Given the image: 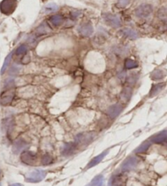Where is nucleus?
<instances>
[{"label": "nucleus", "instance_id": "6ab92c4d", "mask_svg": "<svg viewBox=\"0 0 167 186\" xmlns=\"http://www.w3.org/2000/svg\"><path fill=\"white\" fill-rule=\"evenodd\" d=\"M151 143H152V142H151L150 140L144 141L141 145L139 146V147L135 150V152H136V154H143V153H145L147 150L149 149V147H150Z\"/></svg>", "mask_w": 167, "mask_h": 186}, {"label": "nucleus", "instance_id": "5701e85b", "mask_svg": "<svg viewBox=\"0 0 167 186\" xmlns=\"http://www.w3.org/2000/svg\"><path fill=\"white\" fill-rule=\"evenodd\" d=\"M58 10V6L54 2L51 3H48L47 5H46V7H44V12L45 13H51L54 12L55 11Z\"/></svg>", "mask_w": 167, "mask_h": 186}, {"label": "nucleus", "instance_id": "9d476101", "mask_svg": "<svg viewBox=\"0 0 167 186\" xmlns=\"http://www.w3.org/2000/svg\"><path fill=\"white\" fill-rule=\"evenodd\" d=\"M104 21L109 25L110 26L114 28H118L121 26V21L118 17L110 13H105L103 15Z\"/></svg>", "mask_w": 167, "mask_h": 186}, {"label": "nucleus", "instance_id": "aec40b11", "mask_svg": "<svg viewBox=\"0 0 167 186\" xmlns=\"http://www.w3.org/2000/svg\"><path fill=\"white\" fill-rule=\"evenodd\" d=\"M122 34L125 35L127 38H131V39H136V38H138V34L137 32L135 31L134 30H131V29H128V28H126V29H123L122 30Z\"/></svg>", "mask_w": 167, "mask_h": 186}, {"label": "nucleus", "instance_id": "7ed1b4c3", "mask_svg": "<svg viewBox=\"0 0 167 186\" xmlns=\"http://www.w3.org/2000/svg\"><path fill=\"white\" fill-rule=\"evenodd\" d=\"M17 5V0H2L0 2V10L3 14L9 15L15 11Z\"/></svg>", "mask_w": 167, "mask_h": 186}, {"label": "nucleus", "instance_id": "a878e982", "mask_svg": "<svg viewBox=\"0 0 167 186\" xmlns=\"http://www.w3.org/2000/svg\"><path fill=\"white\" fill-rule=\"evenodd\" d=\"M53 160L51 155L49 154H44L42 157V163L43 165H49L52 163Z\"/></svg>", "mask_w": 167, "mask_h": 186}, {"label": "nucleus", "instance_id": "412c9836", "mask_svg": "<svg viewBox=\"0 0 167 186\" xmlns=\"http://www.w3.org/2000/svg\"><path fill=\"white\" fill-rule=\"evenodd\" d=\"M164 77H165V73L161 70H154L151 74V78L153 80H160V79H162Z\"/></svg>", "mask_w": 167, "mask_h": 186}, {"label": "nucleus", "instance_id": "39448f33", "mask_svg": "<svg viewBox=\"0 0 167 186\" xmlns=\"http://www.w3.org/2000/svg\"><path fill=\"white\" fill-rule=\"evenodd\" d=\"M15 96V91L12 88H8L4 91L0 95V104L2 105H8L13 100Z\"/></svg>", "mask_w": 167, "mask_h": 186}, {"label": "nucleus", "instance_id": "c756f323", "mask_svg": "<svg viewBox=\"0 0 167 186\" xmlns=\"http://www.w3.org/2000/svg\"><path fill=\"white\" fill-rule=\"evenodd\" d=\"M14 72H15L16 74H17V73L19 72V70H18V68H15L13 66V67L11 69V74H13Z\"/></svg>", "mask_w": 167, "mask_h": 186}, {"label": "nucleus", "instance_id": "9b49d317", "mask_svg": "<svg viewBox=\"0 0 167 186\" xmlns=\"http://www.w3.org/2000/svg\"><path fill=\"white\" fill-rule=\"evenodd\" d=\"M122 110L123 106L121 104H114V105H111L109 108L108 109V110H107V114H108L110 119H114L122 113Z\"/></svg>", "mask_w": 167, "mask_h": 186}, {"label": "nucleus", "instance_id": "f03ea898", "mask_svg": "<svg viewBox=\"0 0 167 186\" xmlns=\"http://www.w3.org/2000/svg\"><path fill=\"white\" fill-rule=\"evenodd\" d=\"M95 134L94 132H87V133H80L75 138V143L78 146L87 145L91 142L93 141Z\"/></svg>", "mask_w": 167, "mask_h": 186}, {"label": "nucleus", "instance_id": "2f4dec72", "mask_svg": "<svg viewBox=\"0 0 167 186\" xmlns=\"http://www.w3.org/2000/svg\"><path fill=\"white\" fill-rule=\"evenodd\" d=\"M0 174H1V171H0Z\"/></svg>", "mask_w": 167, "mask_h": 186}, {"label": "nucleus", "instance_id": "a211bd4d", "mask_svg": "<svg viewBox=\"0 0 167 186\" xmlns=\"http://www.w3.org/2000/svg\"><path fill=\"white\" fill-rule=\"evenodd\" d=\"M131 95H132V90L131 87H125L121 92V99L123 101L127 102L131 99Z\"/></svg>", "mask_w": 167, "mask_h": 186}, {"label": "nucleus", "instance_id": "b1692460", "mask_svg": "<svg viewBox=\"0 0 167 186\" xmlns=\"http://www.w3.org/2000/svg\"><path fill=\"white\" fill-rule=\"evenodd\" d=\"M125 67L127 70H131V69H135V68L138 67V64L133 60L126 59L125 61Z\"/></svg>", "mask_w": 167, "mask_h": 186}, {"label": "nucleus", "instance_id": "0eeeda50", "mask_svg": "<svg viewBox=\"0 0 167 186\" xmlns=\"http://www.w3.org/2000/svg\"><path fill=\"white\" fill-rule=\"evenodd\" d=\"M139 159L136 156H131L130 158L124 161V163L122 165V171H130L131 170L135 169L136 166L139 163Z\"/></svg>", "mask_w": 167, "mask_h": 186}, {"label": "nucleus", "instance_id": "7c9ffc66", "mask_svg": "<svg viewBox=\"0 0 167 186\" xmlns=\"http://www.w3.org/2000/svg\"><path fill=\"white\" fill-rule=\"evenodd\" d=\"M9 186H23V184H20V183H15V184H12Z\"/></svg>", "mask_w": 167, "mask_h": 186}, {"label": "nucleus", "instance_id": "1a4fd4ad", "mask_svg": "<svg viewBox=\"0 0 167 186\" xmlns=\"http://www.w3.org/2000/svg\"><path fill=\"white\" fill-rule=\"evenodd\" d=\"M29 145H30L29 142H27L26 140L22 139V138H19L13 144L12 152L16 154H17L21 153V151H23L24 149H26V148H28Z\"/></svg>", "mask_w": 167, "mask_h": 186}, {"label": "nucleus", "instance_id": "f3484780", "mask_svg": "<svg viewBox=\"0 0 167 186\" xmlns=\"http://www.w3.org/2000/svg\"><path fill=\"white\" fill-rule=\"evenodd\" d=\"M104 178L102 175H98L93 178V180H91L87 186H104Z\"/></svg>", "mask_w": 167, "mask_h": 186}, {"label": "nucleus", "instance_id": "4be33fe9", "mask_svg": "<svg viewBox=\"0 0 167 186\" xmlns=\"http://www.w3.org/2000/svg\"><path fill=\"white\" fill-rule=\"evenodd\" d=\"M50 21H51L52 25L57 26L62 24V22H63V17L60 15H54L50 18Z\"/></svg>", "mask_w": 167, "mask_h": 186}, {"label": "nucleus", "instance_id": "393cba45", "mask_svg": "<svg viewBox=\"0 0 167 186\" xmlns=\"http://www.w3.org/2000/svg\"><path fill=\"white\" fill-rule=\"evenodd\" d=\"M11 58H12V53H10L5 58V61H4V63H3V65H2V69H1V74H4V72L6 71L7 68V66H8L9 63H10V61H11Z\"/></svg>", "mask_w": 167, "mask_h": 186}, {"label": "nucleus", "instance_id": "2eb2a0df", "mask_svg": "<svg viewBox=\"0 0 167 186\" xmlns=\"http://www.w3.org/2000/svg\"><path fill=\"white\" fill-rule=\"evenodd\" d=\"M94 32L93 26H91V24L87 23L84 24L83 26H81L80 28V33L83 36L85 37H89L92 35Z\"/></svg>", "mask_w": 167, "mask_h": 186}, {"label": "nucleus", "instance_id": "cd10ccee", "mask_svg": "<svg viewBox=\"0 0 167 186\" xmlns=\"http://www.w3.org/2000/svg\"><path fill=\"white\" fill-rule=\"evenodd\" d=\"M27 46H26V45H21V46H20L18 48H17V55L20 56V55H24V54H26V52H27Z\"/></svg>", "mask_w": 167, "mask_h": 186}, {"label": "nucleus", "instance_id": "f8f14e48", "mask_svg": "<svg viewBox=\"0 0 167 186\" xmlns=\"http://www.w3.org/2000/svg\"><path fill=\"white\" fill-rule=\"evenodd\" d=\"M78 144L74 142H70V143H65L62 146L61 154L64 156H70L74 154L77 149Z\"/></svg>", "mask_w": 167, "mask_h": 186}, {"label": "nucleus", "instance_id": "c85d7f7f", "mask_svg": "<svg viewBox=\"0 0 167 186\" xmlns=\"http://www.w3.org/2000/svg\"><path fill=\"white\" fill-rule=\"evenodd\" d=\"M117 2L120 7H126L130 3V0H118Z\"/></svg>", "mask_w": 167, "mask_h": 186}, {"label": "nucleus", "instance_id": "20e7f679", "mask_svg": "<svg viewBox=\"0 0 167 186\" xmlns=\"http://www.w3.org/2000/svg\"><path fill=\"white\" fill-rule=\"evenodd\" d=\"M152 10L153 9H152V5L144 3V4H141L138 7L135 11V13L140 18H147V17H150Z\"/></svg>", "mask_w": 167, "mask_h": 186}, {"label": "nucleus", "instance_id": "bb28decb", "mask_svg": "<svg viewBox=\"0 0 167 186\" xmlns=\"http://www.w3.org/2000/svg\"><path fill=\"white\" fill-rule=\"evenodd\" d=\"M49 31H50V30H49L48 27H47V26L46 25V24H43V25L40 26L38 29V32L39 34H47V33H48Z\"/></svg>", "mask_w": 167, "mask_h": 186}, {"label": "nucleus", "instance_id": "f257e3e1", "mask_svg": "<svg viewBox=\"0 0 167 186\" xmlns=\"http://www.w3.org/2000/svg\"><path fill=\"white\" fill-rule=\"evenodd\" d=\"M47 172L43 170L35 169L26 175V180L30 183H37L42 181L46 177Z\"/></svg>", "mask_w": 167, "mask_h": 186}, {"label": "nucleus", "instance_id": "ddd939ff", "mask_svg": "<svg viewBox=\"0 0 167 186\" xmlns=\"http://www.w3.org/2000/svg\"><path fill=\"white\" fill-rule=\"evenodd\" d=\"M108 151H109V149H106L105 151H104L103 153H101L100 154H99L98 156L95 157L94 159H91V162H90V163L87 164V168H91V167H95V166H96L97 164H99V163L104 159V157L108 154Z\"/></svg>", "mask_w": 167, "mask_h": 186}, {"label": "nucleus", "instance_id": "4468645a", "mask_svg": "<svg viewBox=\"0 0 167 186\" xmlns=\"http://www.w3.org/2000/svg\"><path fill=\"white\" fill-rule=\"evenodd\" d=\"M167 140V131H164L162 132L157 134V135H153L149 140L152 143H155V144H161L165 142Z\"/></svg>", "mask_w": 167, "mask_h": 186}, {"label": "nucleus", "instance_id": "dca6fc26", "mask_svg": "<svg viewBox=\"0 0 167 186\" xmlns=\"http://www.w3.org/2000/svg\"><path fill=\"white\" fill-rule=\"evenodd\" d=\"M165 87V83H157V84L153 85L151 88V91L149 92V97H153L155 95H157L159 92L162 91L164 87Z\"/></svg>", "mask_w": 167, "mask_h": 186}, {"label": "nucleus", "instance_id": "6e6552de", "mask_svg": "<svg viewBox=\"0 0 167 186\" xmlns=\"http://www.w3.org/2000/svg\"><path fill=\"white\" fill-rule=\"evenodd\" d=\"M127 177L124 174H117L112 176L108 182V186H126Z\"/></svg>", "mask_w": 167, "mask_h": 186}, {"label": "nucleus", "instance_id": "423d86ee", "mask_svg": "<svg viewBox=\"0 0 167 186\" xmlns=\"http://www.w3.org/2000/svg\"><path fill=\"white\" fill-rule=\"evenodd\" d=\"M21 159L26 165L33 166L37 163V155L30 151H23L21 155Z\"/></svg>", "mask_w": 167, "mask_h": 186}]
</instances>
